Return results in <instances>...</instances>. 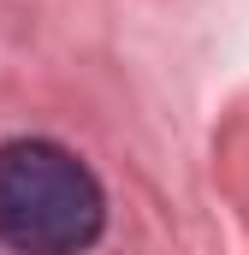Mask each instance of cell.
<instances>
[{
  "instance_id": "6da1fadb",
  "label": "cell",
  "mask_w": 249,
  "mask_h": 255,
  "mask_svg": "<svg viewBox=\"0 0 249 255\" xmlns=\"http://www.w3.org/2000/svg\"><path fill=\"white\" fill-rule=\"evenodd\" d=\"M107 226V190L54 136L0 142V244L12 255H83Z\"/></svg>"
}]
</instances>
